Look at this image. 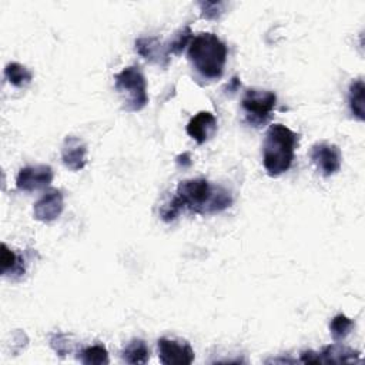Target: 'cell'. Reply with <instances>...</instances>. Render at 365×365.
<instances>
[{"instance_id":"obj_1","label":"cell","mask_w":365,"mask_h":365,"mask_svg":"<svg viewBox=\"0 0 365 365\" xmlns=\"http://www.w3.org/2000/svg\"><path fill=\"white\" fill-rule=\"evenodd\" d=\"M180 205L195 214H214L232 204L230 191L211 185L205 178H191L178 182L175 195Z\"/></svg>"},{"instance_id":"obj_2","label":"cell","mask_w":365,"mask_h":365,"mask_svg":"<svg viewBox=\"0 0 365 365\" xmlns=\"http://www.w3.org/2000/svg\"><path fill=\"white\" fill-rule=\"evenodd\" d=\"M298 137L282 124L269 125L262 144V163L269 177H278L289 170Z\"/></svg>"},{"instance_id":"obj_3","label":"cell","mask_w":365,"mask_h":365,"mask_svg":"<svg viewBox=\"0 0 365 365\" xmlns=\"http://www.w3.org/2000/svg\"><path fill=\"white\" fill-rule=\"evenodd\" d=\"M188 60L200 76L217 80L224 71L227 46L214 33H200L188 44Z\"/></svg>"},{"instance_id":"obj_4","label":"cell","mask_w":365,"mask_h":365,"mask_svg":"<svg viewBox=\"0 0 365 365\" xmlns=\"http://www.w3.org/2000/svg\"><path fill=\"white\" fill-rule=\"evenodd\" d=\"M115 90L121 94L128 111H140L148 103L147 81L138 66L123 68L114 76Z\"/></svg>"},{"instance_id":"obj_5","label":"cell","mask_w":365,"mask_h":365,"mask_svg":"<svg viewBox=\"0 0 365 365\" xmlns=\"http://www.w3.org/2000/svg\"><path fill=\"white\" fill-rule=\"evenodd\" d=\"M277 96L268 90L248 88L241 98V107L245 114V121L252 127L264 125L274 111Z\"/></svg>"},{"instance_id":"obj_6","label":"cell","mask_w":365,"mask_h":365,"mask_svg":"<svg viewBox=\"0 0 365 365\" xmlns=\"http://www.w3.org/2000/svg\"><path fill=\"white\" fill-rule=\"evenodd\" d=\"M157 346L160 362L164 365H188L194 361V351L185 341L160 338Z\"/></svg>"},{"instance_id":"obj_7","label":"cell","mask_w":365,"mask_h":365,"mask_svg":"<svg viewBox=\"0 0 365 365\" xmlns=\"http://www.w3.org/2000/svg\"><path fill=\"white\" fill-rule=\"evenodd\" d=\"M309 158L318 168V171L325 175H334L341 168L342 155L336 145L328 143H317L309 151Z\"/></svg>"},{"instance_id":"obj_8","label":"cell","mask_w":365,"mask_h":365,"mask_svg":"<svg viewBox=\"0 0 365 365\" xmlns=\"http://www.w3.org/2000/svg\"><path fill=\"white\" fill-rule=\"evenodd\" d=\"M53 180V170L50 165H29L19 171L16 177V187L20 191L31 192L47 187Z\"/></svg>"},{"instance_id":"obj_9","label":"cell","mask_w":365,"mask_h":365,"mask_svg":"<svg viewBox=\"0 0 365 365\" xmlns=\"http://www.w3.org/2000/svg\"><path fill=\"white\" fill-rule=\"evenodd\" d=\"M63 207V194L56 188H50L36 201L33 207V215L38 221L50 222L60 217Z\"/></svg>"},{"instance_id":"obj_10","label":"cell","mask_w":365,"mask_h":365,"mask_svg":"<svg viewBox=\"0 0 365 365\" xmlns=\"http://www.w3.org/2000/svg\"><path fill=\"white\" fill-rule=\"evenodd\" d=\"M61 160L64 165L73 171L84 168L87 163V147L86 144L74 135H68L63 141Z\"/></svg>"},{"instance_id":"obj_11","label":"cell","mask_w":365,"mask_h":365,"mask_svg":"<svg viewBox=\"0 0 365 365\" xmlns=\"http://www.w3.org/2000/svg\"><path fill=\"white\" fill-rule=\"evenodd\" d=\"M135 51L145 60L158 66L167 67L170 63V53L167 46L163 44L157 37H140L135 40Z\"/></svg>"},{"instance_id":"obj_12","label":"cell","mask_w":365,"mask_h":365,"mask_svg":"<svg viewBox=\"0 0 365 365\" xmlns=\"http://www.w3.org/2000/svg\"><path fill=\"white\" fill-rule=\"evenodd\" d=\"M217 131V118L210 111H200L187 124V134L198 144H204Z\"/></svg>"},{"instance_id":"obj_13","label":"cell","mask_w":365,"mask_h":365,"mask_svg":"<svg viewBox=\"0 0 365 365\" xmlns=\"http://www.w3.org/2000/svg\"><path fill=\"white\" fill-rule=\"evenodd\" d=\"M321 361L325 364H345V362H358L359 361V352L354 351L351 348L334 344L325 346L319 352Z\"/></svg>"},{"instance_id":"obj_14","label":"cell","mask_w":365,"mask_h":365,"mask_svg":"<svg viewBox=\"0 0 365 365\" xmlns=\"http://www.w3.org/2000/svg\"><path fill=\"white\" fill-rule=\"evenodd\" d=\"M121 358L127 364H145L150 359V349L143 339H131L121 352Z\"/></svg>"},{"instance_id":"obj_15","label":"cell","mask_w":365,"mask_h":365,"mask_svg":"<svg viewBox=\"0 0 365 365\" xmlns=\"http://www.w3.org/2000/svg\"><path fill=\"white\" fill-rule=\"evenodd\" d=\"M364 81L361 78L354 80L349 86L348 90V104L349 110L354 117H356L359 121H364L365 118V111H364Z\"/></svg>"},{"instance_id":"obj_16","label":"cell","mask_w":365,"mask_h":365,"mask_svg":"<svg viewBox=\"0 0 365 365\" xmlns=\"http://www.w3.org/2000/svg\"><path fill=\"white\" fill-rule=\"evenodd\" d=\"M1 274L13 275V274H24V265L20 257L11 251L4 242L1 244Z\"/></svg>"},{"instance_id":"obj_17","label":"cell","mask_w":365,"mask_h":365,"mask_svg":"<svg viewBox=\"0 0 365 365\" xmlns=\"http://www.w3.org/2000/svg\"><path fill=\"white\" fill-rule=\"evenodd\" d=\"M4 77H6V80L11 84V86H14V87H24V86H27L30 81H31V78H33V76H31V73L24 67V66H21L20 63H9L7 66H6V68H4Z\"/></svg>"},{"instance_id":"obj_18","label":"cell","mask_w":365,"mask_h":365,"mask_svg":"<svg viewBox=\"0 0 365 365\" xmlns=\"http://www.w3.org/2000/svg\"><path fill=\"white\" fill-rule=\"evenodd\" d=\"M77 359L86 365H103L108 364V352L103 345H91L81 349Z\"/></svg>"},{"instance_id":"obj_19","label":"cell","mask_w":365,"mask_h":365,"mask_svg":"<svg viewBox=\"0 0 365 365\" xmlns=\"http://www.w3.org/2000/svg\"><path fill=\"white\" fill-rule=\"evenodd\" d=\"M192 31H191V27L187 24L184 26L182 29H180L174 36L173 38L168 41L167 44V50L170 54H181L182 50L190 44L191 38H192Z\"/></svg>"},{"instance_id":"obj_20","label":"cell","mask_w":365,"mask_h":365,"mask_svg":"<svg viewBox=\"0 0 365 365\" xmlns=\"http://www.w3.org/2000/svg\"><path fill=\"white\" fill-rule=\"evenodd\" d=\"M352 328H354V321L344 314H338L336 317H334L329 324V331L335 341L344 339L351 332Z\"/></svg>"},{"instance_id":"obj_21","label":"cell","mask_w":365,"mask_h":365,"mask_svg":"<svg viewBox=\"0 0 365 365\" xmlns=\"http://www.w3.org/2000/svg\"><path fill=\"white\" fill-rule=\"evenodd\" d=\"M201 7V14L205 19H218L220 14L222 13L224 3L220 1H202L200 3Z\"/></svg>"},{"instance_id":"obj_22","label":"cell","mask_w":365,"mask_h":365,"mask_svg":"<svg viewBox=\"0 0 365 365\" xmlns=\"http://www.w3.org/2000/svg\"><path fill=\"white\" fill-rule=\"evenodd\" d=\"M299 361L304 364H322L319 352H314V351H302Z\"/></svg>"},{"instance_id":"obj_23","label":"cell","mask_w":365,"mask_h":365,"mask_svg":"<svg viewBox=\"0 0 365 365\" xmlns=\"http://www.w3.org/2000/svg\"><path fill=\"white\" fill-rule=\"evenodd\" d=\"M238 86H240V81H238V77H234L231 81H230V84L227 86V88H228V91H231V93H234L237 88H238Z\"/></svg>"}]
</instances>
